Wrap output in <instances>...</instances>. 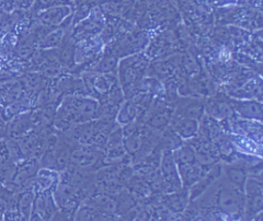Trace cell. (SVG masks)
<instances>
[{"instance_id": "cell-7", "label": "cell", "mask_w": 263, "mask_h": 221, "mask_svg": "<svg viewBox=\"0 0 263 221\" xmlns=\"http://www.w3.org/2000/svg\"><path fill=\"white\" fill-rule=\"evenodd\" d=\"M135 115H136V111H135L134 105L127 103L125 104L124 108L122 109L119 115V120L123 123V124H127V123H130L134 119Z\"/></svg>"}, {"instance_id": "cell-5", "label": "cell", "mask_w": 263, "mask_h": 221, "mask_svg": "<svg viewBox=\"0 0 263 221\" xmlns=\"http://www.w3.org/2000/svg\"><path fill=\"white\" fill-rule=\"evenodd\" d=\"M219 174H220V168L219 169L218 168L213 169L212 172H210V173L206 176H205V178H203L199 184H196L192 188V196H191L192 199L197 197V196H199L200 194H202L205 188H208L210 184H212L214 181H215Z\"/></svg>"}, {"instance_id": "cell-4", "label": "cell", "mask_w": 263, "mask_h": 221, "mask_svg": "<svg viewBox=\"0 0 263 221\" xmlns=\"http://www.w3.org/2000/svg\"><path fill=\"white\" fill-rule=\"evenodd\" d=\"M177 133L184 138H190L195 135L197 130V122L193 118H183L176 127Z\"/></svg>"}, {"instance_id": "cell-2", "label": "cell", "mask_w": 263, "mask_h": 221, "mask_svg": "<svg viewBox=\"0 0 263 221\" xmlns=\"http://www.w3.org/2000/svg\"><path fill=\"white\" fill-rule=\"evenodd\" d=\"M162 173L167 183L179 185V176L175 159L171 154H166L162 161Z\"/></svg>"}, {"instance_id": "cell-3", "label": "cell", "mask_w": 263, "mask_h": 221, "mask_svg": "<svg viewBox=\"0 0 263 221\" xmlns=\"http://www.w3.org/2000/svg\"><path fill=\"white\" fill-rule=\"evenodd\" d=\"M236 111L247 118H261V105L257 102H237Z\"/></svg>"}, {"instance_id": "cell-8", "label": "cell", "mask_w": 263, "mask_h": 221, "mask_svg": "<svg viewBox=\"0 0 263 221\" xmlns=\"http://www.w3.org/2000/svg\"><path fill=\"white\" fill-rule=\"evenodd\" d=\"M141 145H142L141 138H139L137 135H135V133L127 136L126 140H125V148L129 152H136L139 149Z\"/></svg>"}, {"instance_id": "cell-9", "label": "cell", "mask_w": 263, "mask_h": 221, "mask_svg": "<svg viewBox=\"0 0 263 221\" xmlns=\"http://www.w3.org/2000/svg\"><path fill=\"white\" fill-rule=\"evenodd\" d=\"M115 61L114 59H108L106 62H104L102 64V70L106 71V70H110L111 68H113L115 66Z\"/></svg>"}, {"instance_id": "cell-6", "label": "cell", "mask_w": 263, "mask_h": 221, "mask_svg": "<svg viewBox=\"0 0 263 221\" xmlns=\"http://www.w3.org/2000/svg\"><path fill=\"white\" fill-rule=\"evenodd\" d=\"M227 174L234 184L243 187L246 183V172L240 168H229L227 170Z\"/></svg>"}, {"instance_id": "cell-1", "label": "cell", "mask_w": 263, "mask_h": 221, "mask_svg": "<svg viewBox=\"0 0 263 221\" xmlns=\"http://www.w3.org/2000/svg\"><path fill=\"white\" fill-rule=\"evenodd\" d=\"M240 202L238 200V194L232 190L223 188L218 195V206L219 209L228 215L238 214L240 210Z\"/></svg>"}]
</instances>
